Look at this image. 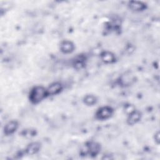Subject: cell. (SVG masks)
<instances>
[{"label":"cell","instance_id":"6da1fadb","mask_svg":"<svg viewBox=\"0 0 160 160\" xmlns=\"http://www.w3.org/2000/svg\"><path fill=\"white\" fill-rule=\"evenodd\" d=\"M47 97V89L42 86L33 87L29 94V101L34 104L39 103Z\"/></svg>","mask_w":160,"mask_h":160},{"label":"cell","instance_id":"7a4b0ae2","mask_svg":"<svg viewBox=\"0 0 160 160\" xmlns=\"http://www.w3.org/2000/svg\"><path fill=\"white\" fill-rule=\"evenodd\" d=\"M101 151V145L95 141H88L85 144L84 149L81 153L83 155H89L91 157L96 156Z\"/></svg>","mask_w":160,"mask_h":160},{"label":"cell","instance_id":"3957f363","mask_svg":"<svg viewBox=\"0 0 160 160\" xmlns=\"http://www.w3.org/2000/svg\"><path fill=\"white\" fill-rule=\"evenodd\" d=\"M114 113V109L109 106L99 108L95 113V118L98 120H106L110 118Z\"/></svg>","mask_w":160,"mask_h":160},{"label":"cell","instance_id":"277c9868","mask_svg":"<svg viewBox=\"0 0 160 160\" xmlns=\"http://www.w3.org/2000/svg\"><path fill=\"white\" fill-rule=\"evenodd\" d=\"M48 96H54L60 93L63 89L62 84L59 82H54L51 84L47 88Z\"/></svg>","mask_w":160,"mask_h":160},{"label":"cell","instance_id":"5b68a950","mask_svg":"<svg viewBox=\"0 0 160 160\" xmlns=\"http://www.w3.org/2000/svg\"><path fill=\"white\" fill-rule=\"evenodd\" d=\"M141 112L138 111L134 109L131 112L128 114V118H127V124L129 126L134 125L138 122L141 118Z\"/></svg>","mask_w":160,"mask_h":160},{"label":"cell","instance_id":"8992f818","mask_svg":"<svg viewBox=\"0 0 160 160\" xmlns=\"http://www.w3.org/2000/svg\"><path fill=\"white\" fill-rule=\"evenodd\" d=\"M19 127V123L16 120H11L9 121L4 127V133L8 136L14 133Z\"/></svg>","mask_w":160,"mask_h":160},{"label":"cell","instance_id":"52a82bcc","mask_svg":"<svg viewBox=\"0 0 160 160\" xmlns=\"http://www.w3.org/2000/svg\"><path fill=\"white\" fill-rule=\"evenodd\" d=\"M59 49L64 54H69L74 51L75 49V46L72 41L64 40L61 42Z\"/></svg>","mask_w":160,"mask_h":160},{"label":"cell","instance_id":"ba28073f","mask_svg":"<svg viewBox=\"0 0 160 160\" xmlns=\"http://www.w3.org/2000/svg\"><path fill=\"white\" fill-rule=\"evenodd\" d=\"M41 144L39 142H32L29 143L26 148L24 152L26 154L33 155L38 153L41 149Z\"/></svg>","mask_w":160,"mask_h":160},{"label":"cell","instance_id":"9c48e42d","mask_svg":"<svg viewBox=\"0 0 160 160\" xmlns=\"http://www.w3.org/2000/svg\"><path fill=\"white\" fill-rule=\"evenodd\" d=\"M128 6L134 11H142L147 8V5L146 3L138 1H131L129 2Z\"/></svg>","mask_w":160,"mask_h":160},{"label":"cell","instance_id":"30bf717a","mask_svg":"<svg viewBox=\"0 0 160 160\" xmlns=\"http://www.w3.org/2000/svg\"><path fill=\"white\" fill-rule=\"evenodd\" d=\"M100 57L101 60L106 64H112L116 61V57L114 54L110 51H105L102 52Z\"/></svg>","mask_w":160,"mask_h":160},{"label":"cell","instance_id":"8fae6325","mask_svg":"<svg viewBox=\"0 0 160 160\" xmlns=\"http://www.w3.org/2000/svg\"><path fill=\"white\" fill-rule=\"evenodd\" d=\"M86 64V57L84 55H79L76 56L72 62L74 68L76 69H81L85 66Z\"/></svg>","mask_w":160,"mask_h":160},{"label":"cell","instance_id":"7c38bea8","mask_svg":"<svg viewBox=\"0 0 160 160\" xmlns=\"http://www.w3.org/2000/svg\"><path fill=\"white\" fill-rule=\"evenodd\" d=\"M97 101H98L97 98L92 94L86 95L83 99L84 103L87 106H94L95 104H96Z\"/></svg>","mask_w":160,"mask_h":160},{"label":"cell","instance_id":"4fadbf2b","mask_svg":"<svg viewBox=\"0 0 160 160\" xmlns=\"http://www.w3.org/2000/svg\"><path fill=\"white\" fill-rule=\"evenodd\" d=\"M133 79L131 75L129 74H124L122 75L119 79V84L122 86H128L129 85L132 81Z\"/></svg>","mask_w":160,"mask_h":160},{"label":"cell","instance_id":"5bb4252c","mask_svg":"<svg viewBox=\"0 0 160 160\" xmlns=\"http://www.w3.org/2000/svg\"><path fill=\"white\" fill-rule=\"evenodd\" d=\"M154 140L156 142L157 144H159L160 141V137H159V132L158 131L155 134H154Z\"/></svg>","mask_w":160,"mask_h":160}]
</instances>
